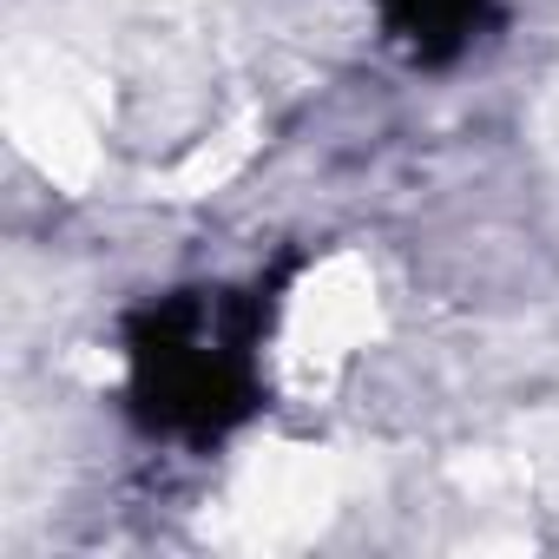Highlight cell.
<instances>
[{
  "instance_id": "obj_1",
  "label": "cell",
  "mask_w": 559,
  "mask_h": 559,
  "mask_svg": "<svg viewBox=\"0 0 559 559\" xmlns=\"http://www.w3.org/2000/svg\"><path fill=\"white\" fill-rule=\"evenodd\" d=\"M376 323V297H369V276L356 263H330L310 297L297 304V356L310 362H336L343 349H356Z\"/></svg>"
}]
</instances>
